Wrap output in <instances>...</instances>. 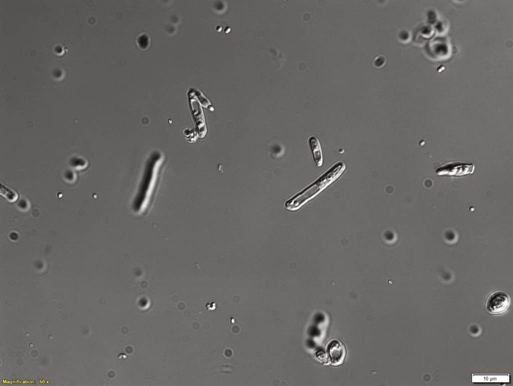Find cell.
<instances>
[{"instance_id":"2","label":"cell","mask_w":513,"mask_h":386,"mask_svg":"<svg viewBox=\"0 0 513 386\" xmlns=\"http://www.w3.org/2000/svg\"><path fill=\"white\" fill-rule=\"evenodd\" d=\"M511 304L510 296L502 290H497L491 294L485 302V308L489 314L499 315L505 313Z\"/></svg>"},{"instance_id":"1","label":"cell","mask_w":513,"mask_h":386,"mask_svg":"<svg viewBox=\"0 0 513 386\" xmlns=\"http://www.w3.org/2000/svg\"><path fill=\"white\" fill-rule=\"evenodd\" d=\"M345 168V165L343 162L336 163L315 182L288 200L285 204L286 208L290 210L298 209L325 187L337 178L343 172Z\"/></svg>"},{"instance_id":"4","label":"cell","mask_w":513,"mask_h":386,"mask_svg":"<svg viewBox=\"0 0 513 386\" xmlns=\"http://www.w3.org/2000/svg\"><path fill=\"white\" fill-rule=\"evenodd\" d=\"M308 142L314 162L318 166H321L323 164V154L319 140L314 136H311L308 138Z\"/></svg>"},{"instance_id":"3","label":"cell","mask_w":513,"mask_h":386,"mask_svg":"<svg viewBox=\"0 0 513 386\" xmlns=\"http://www.w3.org/2000/svg\"><path fill=\"white\" fill-rule=\"evenodd\" d=\"M327 352L328 354L329 360L334 366L341 364L346 356V350L344 345L336 340H332L328 344Z\"/></svg>"}]
</instances>
